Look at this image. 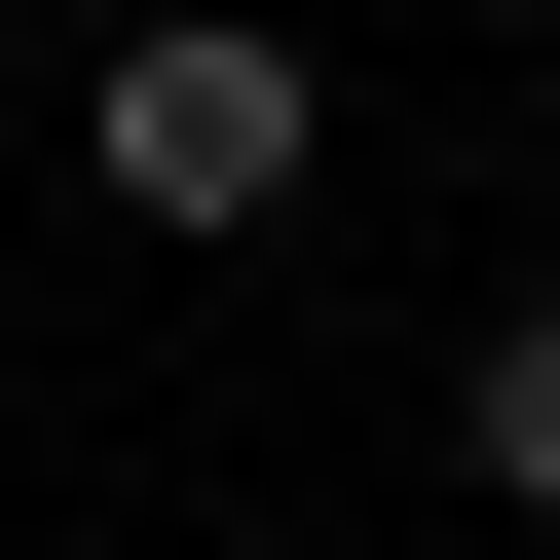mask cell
Wrapping results in <instances>:
<instances>
[{"label":"cell","mask_w":560,"mask_h":560,"mask_svg":"<svg viewBox=\"0 0 560 560\" xmlns=\"http://www.w3.org/2000/svg\"><path fill=\"white\" fill-rule=\"evenodd\" d=\"M300 150H337V75H300V0H150V38H113V113H75V187H113L150 261H224V224H300Z\"/></svg>","instance_id":"obj_1"},{"label":"cell","mask_w":560,"mask_h":560,"mask_svg":"<svg viewBox=\"0 0 560 560\" xmlns=\"http://www.w3.org/2000/svg\"><path fill=\"white\" fill-rule=\"evenodd\" d=\"M448 486H486V523H560V300H486V337H448Z\"/></svg>","instance_id":"obj_2"}]
</instances>
